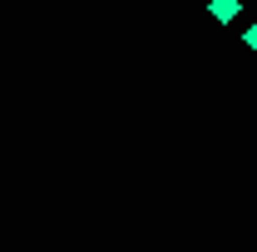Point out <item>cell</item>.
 Segmentation results:
<instances>
[{"instance_id": "6da1fadb", "label": "cell", "mask_w": 257, "mask_h": 252, "mask_svg": "<svg viewBox=\"0 0 257 252\" xmlns=\"http://www.w3.org/2000/svg\"><path fill=\"white\" fill-rule=\"evenodd\" d=\"M213 15H218V20H232V15H237V0H213Z\"/></svg>"}, {"instance_id": "7a4b0ae2", "label": "cell", "mask_w": 257, "mask_h": 252, "mask_svg": "<svg viewBox=\"0 0 257 252\" xmlns=\"http://www.w3.org/2000/svg\"><path fill=\"white\" fill-rule=\"evenodd\" d=\"M247 45H252V50H257V25H252V30H247Z\"/></svg>"}]
</instances>
